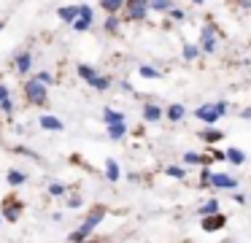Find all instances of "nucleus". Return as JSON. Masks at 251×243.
Listing matches in <instances>:
<instances>
[{
	"instance_id": "1",
	"label": "nucleus",
	"mask_w": 251,
	"mask_h": 243,
	"mask_svg": "<svg viewBox=\"0 0 251 243\" xmlns=\"http://www.w3.org/2000/svg\"><path fill=\"white\" fill-rule=\"evenodd\" d=\"M22 92H25V97H27V103H33V106H44L46 103V86L41 84L35 76L22 84Z\"/></svg>"
},
{
	"instance_id": "6",
	"label": "nucleus",
	"mask_w": 251,
	"mask_h": 243,
	"mask_svg": "<svg viewBox=\"0 0 251 243\" xmlns=\"http://www.w3.org/2000/svg\"><path fill=\"white\" fill-rule=\"evenodd\" d=\"M14 108H17L14 97H8V100H3V103H0V113H3V116H11V113H14Z\"/></svg>"
},
{
	"instance_id": "13",
	"label": "nucleus",
	"mask_w": 251,
	"mask_h": 243,
	"mask_svg": "<svg viewBox=\"0 0 251 243\" xmlns=\"http://www.w3.org/2000/svg\"><path fill=\"white\" fill-rule=\"evenodd\" d=\"M3 25H6V22H3V19H0V30H3Z\"/></svg>"
},
{
	"instance_id": "7",
	"label": "nucleus",
	"mask_w": 251,
	"mask_h": 243,
	"mask_svg": "<svg viewBox=\"0 0 251 243\" xmlns=\"http://www.w3.org/2000/svg\"><path fill=\"white\" fill-rule=\"evenodd\" d=\"M78 76H81V79H84V81H87V84H89V81L95 79V70L89 68V65H78Z\"/></svg>"
},
{
	"instance_id": "10",
	"label": "nucleus",
	"mask_w": 251,
	"mask_h": 243,
	"mask_svg": "<svg viewBox=\"0 0 251 243\" xmlns=\"http://www.w3.org/2000/svg\"><path fill=\"white\" fill-rule=\"evenodd\" d=\"M89 25H92V19H81V16H78V19L73 22V27H76V30H87Z\"/></svg>"
},
{
	"instance_id": "3",
	"label": "nucleus",
	"mask_w": 251,
	"mask_h": 243,
	"mask_svg": "<svg viewBox=\"0 0 251 243\" xmlns=\"http://www.w3.org/2000/svg\"><path fill=\"white\" fill-rule=\"evenodd\" d=\"M38 122H41V127H44V130H51V133H60V130L65 127V124H62L57 116H51V113H44Z\"/></svg>"
},
{
	"instance_id": "4",
	"label": "nucleus",
	"mask_w": 251,
	"mask_h": 243,
	"mask_svg": "<svg viewBox=\"0 0 251 243\" xmlns=\"http://www.w3.org/2000/svg\"><path fill=\"white\" fill-rule=\"evenodd\" d=\"M6 181L11 184V187H22V184H27V173L17 170V167H11V170L6 173Z\"/></svg>"
},
{
	"instance_id": "9",
	"label": "nucleus",
	"mask_w": 251,
	"mask_h": 243,
	"mask_svg": "<svg viewBox=\"0 0 251 243\" xmlns=\"http://www.w3.org/2000/svg\"><path fill=\"white\" fill-rule=\"evenodd\" d=\"M49 194L51 197H62V194H65V187H62V184H49Z\"/></svg>"
},
{
	"instance_id": "12",
	"label": "nucleus",
	"mask_w": 251,
	"mask_h": 243,
	"mask_svg": "<svg viewBox=\"0 0 251 243\" xmlns=\"http://www.w3.org/2000/svg\"><path fill=\"white\" fill-rule=\"evenodd\" d=\"M105 119H108V122H119V116H116L114 111H105Z\"/></svg>"
},
{
	"instance_id": "5",
	"label": "nucleus",
	"mask_w": 251,
	"mask_h": 243,
	"mask_svg": "<svg viewBox=\"0 0 251 243\" xmlns=\"http://www.w3.org/2000/svg\"><path fill=\"white\" fill-rule=\"evenodd\" d=\"M57 14H60V19H62V22H76L78 8H76V5H65V8H60Z\"/></svg>"
},
{
	"instance_id": "11",
	"label": "nucleus",
	"mask_w": 251,
	"mask_h": 243,
	"mask_svg": "<svg viewBox=\"0 0 251 243\" xmlns=\"http://www.w3.org/2000/svg\"><path fill=\"white\" fill-rule=\"evenodd\" d=\"M119 3H122V0H103L105 11H116V8H119Z\"/></svg>"
},
{
	"instance_id": "8",
	"label": "nucleus",
	"mask_w": 251,
	"mask_h": 243,
	"mask_svg": "<svg viewBox=\"0 0 251 243\" xmlns=\"http://www.w3.org/2000/svg\"><path fill=\"white\" fill-rule=\"evenodd\" d=\"M35 79H38V81H41V84H44V86H49L51 81H54V76H51L49 70H41V73H35Z\"/></svg>"
},
{
	"instance_id": "2",
	"label": "nucleus",
	"mask_w": 251,
	"mask_h": 243,
	"mask_svg": "<svg viewBox=\"0 0 251 243\" xmlns=\"http://www.w3.org/2000/svg\"><path fill=\"white\" fill-rule=\"evenodd\" d=\"M14 68H17L19 76H27L30 70H33V54H30V52H19L17 57H14Z\"/></svg>"
}]
</instances>
